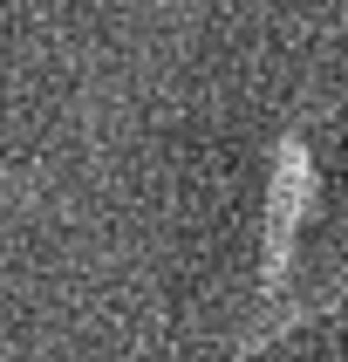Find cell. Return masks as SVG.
<instances>
[{"mask_svg":"<svg viewBox=\"0 0 348 362\" xmlns=\"http://www.w3.org/2000/svg\"><path fill=\"white\" fill-rule=\"evenodd\" d=\"M321 178H314V151H307L301 130H287L273 144V171H266V233H260V308L287 301V281H294V240L307 226V205H314Z\"/></svg>","mask_w":348,"mask_h":362,"instance_id":"6da1fadb","label":"cell"},{"mask_svg":"<svg viewBox=\"0 0 348 362\" xmlns=\"http://www.w3.org/2000/svg\"><path fill=\"white\" fill-rule=\"evenodd\" d=\"M335 308H348V274H335V281H321V287H307V294H294V301H273V308H260L253 322L239 328V356H260L266 342H280L287 328H301V322H321V315H335Z\"/></svg>","mask_w":348,"mask_h":362,"instance_id":"7a4b0ae2","label":"cell"}]
</instances>
